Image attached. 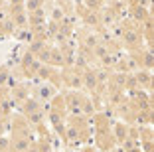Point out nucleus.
I'll return each mask as SVG.
<instances>
[{
	"label": "nucleus",
	"instance_id": "f257e3e1",
	"mask_svg": "<svg viewBox=\"0 0 154 152\" xmlns=\"http://www.w3.org/2000/svg\"><path fill=\"white\" fill-rule=\"evenodd\" d=\"M51 95H54V89L51 87H40V97H44V99H51Z\"/></svg>",
	"mask_w": 154,
	"mask_h": 152
},
{
	"label": "nucleus",
	"instance_id": "f03ea898",
	"mask_svg": "<svg viewBox=\"0 0 154 152\" xmlns=\"http://www.w3.org/2000/svg\"><path fill=\"white\" fill-rule=\"evenodd\" d=\"M38 6H40V0H30V2H28V8L30 10H36Z\"/></svg>",
	"mask_w": 154,
	"mask_h": 152
},
{
	"label": "nucleus",
	"instance_id": "7ed1b4c3",
	"mask_svg": "<svg viewBox=\"0 0 154 152\" xmlns=\"http://www.w3.org/2000/svg\"><path fill=\"white\" fill-rule=\"evenodd\" d=\"M0 4H2V0H0Z\"/></svg>",
	"mask_w": 154,
	"mask_h": 152
}]
</instances>
